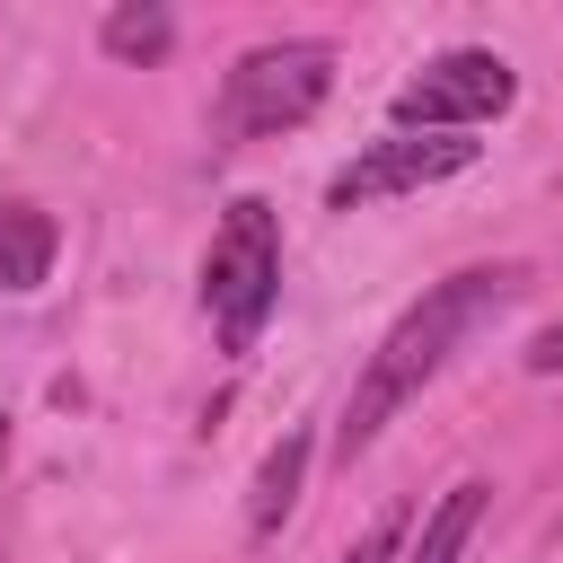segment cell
I'll list each match as a JSON object with an SVG mask.
<instances>
[{"instance_id":"obj_6","label":"cell","mask_w":563,"mask_h":563,"mask_svg":"<svg viewBox=\"0 0 563 563\" xmlns=\"http://www.w3.org/2000/svg\"><path fill=\"white\" fill-rule=\"evenodd\" d=\"M53 255H62L53 211H35V202H0V290H9V299L44 290V282H53Z\"/></svg>"},{"instance_id":"obj_10","label":"cell","mask_w":563,"mask_h":563,"mask_svg":"<svg viewBox=\"0 0 563 563\" xmlns=\"http://www.w3.org/2000/svg\"><path fill=\"white\" fill-rule=\"evenodd\" d=\"M396 545H405V510H378V519H369V537H361L343 563H396Z\"/></svg>"},{"instance_id":"obj_9","label":"cell","mask_w":563,"mask_h":563,"mask_svg":"<svg viewBox=\"0 0 563 563\" xmlns=\"http://www.w3.org/2000/svg\"><path fill=\"white\" fill-rule=\"evenodd\" d=\"M97 35H106V53H114V62H158V53L176 44V18H167L158 0H123V9H106V26H97Z\"/></svg>"},{"instance_id":"obj_12","label":"cell","mask_w":563,"mask_h":563,"mask_svg":"<svg viewBox=\"0 0 563 563\" xmlns=\"http://www.w3.org/2000/svg\"><path fill=\"white\" fill-rule=\"evenodd\" d=\"M0 449H9V431H0Z\"/></svg>"},{"instance_id":"obj_4","label":"cell","mask_w":563,"mask_h":563,"mask_svg":"<svg viewBox=\"0 0 563 563\" xmlns=\"http://www.w3.org/2000/svg\"><path fill=\"white\" fill-rule=\"evenodd\" d=\"M510 97H519L510 62L484 53V44H457V53L422 62V70L396 88V132H466V123L510 114Z\"/></svg>"},{"instance_id":"obj_11","label":"cell","mask_w":563,"mask_h":563,"mask_svg":"<svg viewBox=\"0 0 563 563\" xmlns=\"http://www.w3.org/2000/svg\"><path fill=\"white\" fill-rule=\"evenodd\" d=\"M528 369H537V378H554V369H563V317H554V325L528 343Z\"/></svg>"},{"instance_id":"obj_8","label":"cell","mask_w":563,"mask_h":563,"mask_svg":"<svg viewBox=\"0 0 563 563\" xmlns=\"http://www.w3.org/2000/svg\"><path fill=\"white\" fill-rule=\"evenodd\" d=\"M484 501H493V484H484V475L449 484V493H440V510L422 519V537H413V554H405V563H457V554H466V537H475V519H484Z\"/></svg>"},{"instance_id":"obj_7","label":"cell","mask_w":563,"mask_h":563,"mask_svg":"<svg viewBox=\"0 0 563 563\" xmlns=\"http://www.w3.org/2000/svg\"><path fill=\"white\" fill-rule=\"evenodd\" d=\"M299 475H308V431H282V449L264 457L255 501H246V537H255V545L282 537V519H290V501H299Z\"/></svg>"},{"instance_id":"obj_5","label":"cell","mask_w":563,"mask_h":563,"mask_svg":"<svg viewBox=\"0 0 563 563\" xmlns=\"http://www.w3.org/2000/svg\"><path fill=\"white\" fill-rule=\"evenodd\" d=\"M466 167H475V141H466V132H387V141H369V150L325 185V202H334V211H361V202H378V194H422V185L466 176Z\"/></svg>"},{"instance_id":"obj_1","label":"cell","mask_w":563,"mask_h":563,"mask_svg":"<svg viewBox=\"0 0 563 563\" xmlns=\"http://www.w3.org/2000/svg\"><path fill=\"white\" fill-rule=\"evenodd\" d=\"M519 299V273H449V282H431L396 325H387V343L369 352V369H361V387H352V405H343V422H334V457L352 466L431 378H440V361L484 325V317H501Z\"/></svg>"},{"instance_id":"obj_3","label":"cell","mask_w":563,"mask_h":563,"mask_svg":"<svg viewBox=\"0 0 563 563\" xmlns=\"http://www.w3.org/2000/svg\"><path fill=\"white\" fill-rule=\"evenodd\" d=\"M325 88H334V53L325 44H255L220 88V132H238V141L290 132V123H308L325 106Z\"/></svg>"},{"instance_id":"obj_2","label":"cell","mask_w":563,"mask_h":563,"mask_svg":"<svg viewBox=\"0 0 563 563\" xmlns=\"http://www.w3.org/2000/svg\"><path fill=\"white\" fill-rule=\"evenodd\" d=\"M273 299H282V220H273V202L238 194L211 229V255H202V308H211L220 343L246 352L264 334Z\"/></svg>"}]
</instances>
